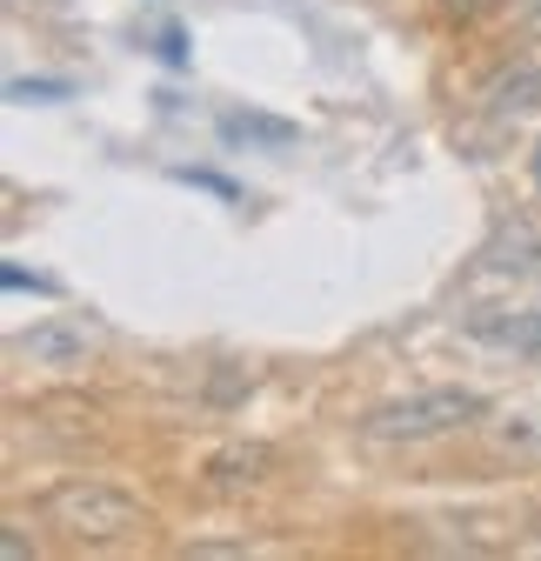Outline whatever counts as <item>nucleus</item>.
Returning a JSON list of instances; mask_svg holds the SVG:
<instances>
[{"instance_id": "obj_2", "label": "nucleus", "mask_w": 541, "mask_h": 561, "mask_svg": "<svg viewBox=\"0 0 541 561\" xmlns=\"http://www.w3.org/2000/svg\"><path fill=\"white\" fill-rule=\"evenodd\" d=\"M47 515L74 541H127L148 528V508L134 495H120V488H101V481H60L47 495Z\"/></svg>"}, {"instance_id": "obj_9", "label": "nucleus", "mask_w": 541, "mask_h": 561, "mask_svg": "<svg viewBox=\"0 0 541 561\" xmlns=\"http://www.w3.org/2000/svg\"><path fill=\"white\" fill-rule=\"evenodd\" d=\"M154 54H161L168 67H187V27H174V21H168V27L154 34Z\"/></svg>"}, {"instance_id": "obj_10", "label": "nucleus", "mask_w": 541, "mask_h": 561, "mask_svg": "<svg viewBox=\"0 0 541 561\" xmlns=\"http://www.w3.org/2000/svg\"><path fill=\"white\" fill-rule=\"evenodd\" d=\"M14 101H47V94H74V81H8Z\"/></svg>"}, {"instance_id": "obj_3", "label": "nucleus", "mask_w": 541, "mask_h": 561, "mask_svg": "<svg viewBox=\"0 0 541 561\" xmlns=\"http://www.w3.org/2000/svg\"><path fill=\"white\" fill-rule=\"evenodd\" d=\"M94 341H101V328L67 321V314H47V321H34V328L14 334V355L34 362V368H81L94 355Z\"/></svg>"}, {"instance_id": "obj_4", "label": "nucleus", "mask_w": 541, "mask_h": 561, "mask_svg": "<svg viewBox=\"0 0 541 561\" xmlns=\"http://www.w3.org/2000/svg\"><path fill=\"white\" fill-rule=\"evenodd\" d=\"M482 107L495 121H521V114H541V60H515L482 88Z\"/></svg>"}, {"instance_id": "obj_11", "label": "nucleus", "mask_w": 541, "mask_h": 561, "mask_svg": "<svg viewBox=\"0 0 541 561\" xmlns=\"http://www.w3.org/2000/svg\"><path fill=\"white\" fill-rule=\"evenodd\" d=\"M495 8H508V0H441V14H454V21H482Z\"/></svg>"}, {"instance_id": "obj_6", "label": "nucleus", "mask_w": 541, "mask_h": 561, "mask_svg": "<svg viewBox=\"0 0 541 561\" xmlns=\"http://www.w3.org/2000/svg\"><path fill=\"white\" fill-rule=\"evenodd\" d=\"M482 341H502V347H515V355H541V308L534 314H515V321H495V314H475L468 321Z\"/></svg>"}, {"instance_id": "obj_8", "label": "nucleus", "mask_w": 541, "mask_h": 561, "mask_svg": "<svg viewBox=\"0 0 541 561\" xmlns=\"http://www.w3.org/2000/svg\"><path fill=\"white\" fill-rule=\"evenodd\" d=\"M174 181H187V187H208V194H221V201H241V187H234V181H221L215 168H174Z\"/></svg>"}, {"instance_id": "obj_1", "label": "nucleus", "mask_w": 541, "mask_h": 561, "mask_svg": "<svg viewBox=\"0 0 541 561\" xmlns=\"http://www.w3.org/2000/svg\"><path fill=\"white\" fill-rule=\"evenodd\" d=\"M488 414V394L475 388H422L408 401H388L361 421V442L375 448H415V442H441L454 428H468V421Z\"/></svg>"}, {"instance_id": "obj_13", "label": "nucleus", "mask_w": 541, "mask_h": 561, "mask_svg": "<svg viewBox=\"0 0 541 561\" xmlns=\"http://www.w3.org/2000/svg\"><path fill=\"white\" fill-rule=\"evenodd\" d=\"M528 181H534V194H541V140H534V154H528Z\"/></svg>"}, {"instance_id": "obj_5", "label": "nucleus", "mask_w": 541, "mask_h": 561, "mask_svg": "<svg viewBox=\"0 0 541 561\" xmlns=\"http://www.w3.org/2000/svg\"><path fill=\"white\" fill-rule=\"evenodd\" d=\"M221 140H234V148H295L301 127L275 121V114H254V107H228L221 114Z\"/></svg>"}, {"instance_id": "obj_12", "label": "nucleus", "mask_w": 541, "mask_h": 561, "mask_svg": "<svg viewBox=\"0 0 541 561\" xmlns=\"http://www.w3.org/2000/svg\"><path fill=\"white\" fill-rule=\"evenodd\" d=\"M515 21H521V34H541V0H515Z\"/></svg>"}, {"instance_id": "obj_7", "label": "nucleus", "mask_w": 541, "mask_h": 561, "mask_svg": "<svg viewBox=\"0 0 541 561\" xmlns=\"http://www.w3.org/2000/svg\"><path fill=\"white\" fill-rule=\"evenodd\" d=\"M0 288H8V295H60L47 274H27V267H14V261L0 267Z\"/></svg>"}]
</instances>
